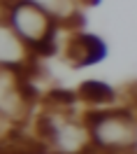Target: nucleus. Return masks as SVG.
<instances>
[{"instance_id": "nucleus-2", "label": "nucleus", "mask_w": 137, "mask_h": 154, "mask_svg": "<svg viewBox=\"0 0 137 154\" xmlns=\"http://www.w3.org/2000/svg\"><path fill=\"white\" fill-rule=\"evenodd\" d=\"M7 19L12 21L14 33H16V38L21 40L23 47H30V45L39 42L54 28L51 14H47L37 2H12Z\"/></svg>"}, {"instance_id": "nucleus-3", "label": "nucleus", "mask_w": 137, "mask_h": 154, "mask_svg": "<svg viewBox=\"0 0 137 154\" xmlns=\"http://www.w3.org/2000/svg\"><path fill=\"white\" fill-rule=\"evenodd\" d=\"M107 56V45L91 33H74L70 38L68 45V58L72 61V66L77 68H86V66H95L100 61H105Z\"/></svg>"}, {"instance_id": "nucleus-4", "label": "nucleus", "mask_w": 137, "mask_h": 154, "mask_svg": "<svg viewBox=\"0 0 137 154\" xmlns=\"http://www.w3.org/2000/svg\"><path fill=\"white\" fill-rule=\"evenodd\" d=\"M74 96L91 103V105H105V103L114 100V89L102 79H86V82L79 84V91Z\"/></svg>"}, {"instance_id": "nucleus-6", "label": "nucleus", "mask_w": 137, "mask_h": 154, "mask_svg": "<svg viewBox=\"0 0 137 154\" xmlns=\"http://www.w3.org/2000/svg\"><path fill=\"white\" fill-rule=\"evenodd\" d=\"M47 105H58V107H70L77 96H74V91H68V89H51L49 94H47Z\"/></svg>"}, {"instance_id": "nucleus-1", "label": "nucleus", "mask_w": 137, "mask_h": 154, "mask_svg": "<svg viewBox=\"0 0 137 154\" xmlns=\"http://www.w3.org/2000/svg\"><path fill=\"white\" fill-rule=\"evenodd\" d=\"M84 122L93 138L91 143L107 149L135 147V115L130 110H91Z\"/></svg>"}, {"instance_id": "nucleus-5", "label": "nucleus", "mask_w": 137, "mask_h": 154, "mask_svg": "<svg viewBox=\"0 0 137 154\" xmlns=\"http://www.w3.org/2000/svg\"><path fill=\"white\" fill-rule=\"evenodd\" d=\"M39 133V140L49 147V143H60V128L56 124V119L49 115V112H44V115L37 117V124H35Z\"/></svg>"}]
</instances>
